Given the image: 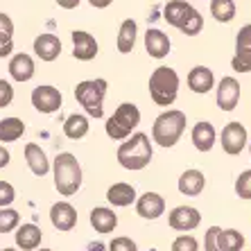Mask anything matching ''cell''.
<instances>
[{
    "mask_svg": "<svg viewBox=\"0 0 251 251\" xmlns=\"http://www.w3.org/2000/svg\"><path fill=\"white\" fill-rule=\"evenodd\" d=\"M52 172H54V188L59 190V195L70 197L82 188V165L70 152H61L57 154L52 163Z\"/></svg>",
    "mask_w": 251,
    "mask_h": 251,
    "instance_id": "6da1fadb",
    "label": "cell"
},
{
    "mask_svg": "<svg viewBox=\"0 0 251 251\" xmlns=\"http://www.w3.org/2000/svg\"><path fill=\"white\" fill-rule=\"evenodd\" d=\"M152 143L147 134H134L118 147V163L125 170H143L152 161Z\"/></svg>",
    "mask_w": 251,
    "mask_h": 251,
    "instance_id": "7a4b0ae2",
    "label": "cell"
},
{
    "mask_svg": "<svg viewBox=\"0 0 251 251\" xmlns=\"http://www.w3.org/2000/svg\"><path fill=\"white\" fill-rule=\"evenodd\" d=\"M163 18L176 29H181L186 36H195L204 27V18L186 0H170L163 9Z\"/></svg>",
    "mask_w": 251,
    "mask_h": 251,
    "instance_id": "3957f363",
    "label": "cell"
},
{
    "mask_svg": "<svg viewBox=\"0 0 251 251\" xmlns=\"http://www.w3.org/2000/svg\"><path fill=\"white\" fill-rule=\"evenodd\" d=\"M183 129H186V113L179 109H168L154 120L152 138L161 147H172L179 143Z\"/></svg>",
    "mask_w": 251,
    "mask_h": 251,
    "instance_id": "277c9868",
    "label": "cell"
},
{
    "mask_svg": "<svg viewBox=\"0 0 251 251\" xmlns=\"http://www.w3.org/2000/svg\"><path fill=\"white\" fill-rule=\"evenodd\" d=\"M179 93V75L168 66H158L150 75V95L158 106H172Z\"/></svg>",
    "mask_w": 251,
    "mask_h": 251,
    "instance_id": "5b68a950",
    "label": "cell"
},
{
    "mask_svg": "<svg viewBox=\"0 0 251 251\" xmlns=\"http://www.w3.org/2000/svg\"><path fill=\"white\" fill-rule=\"evenodd\" d=\"M106 79H86L75 86V98L84 106V111L91 118L100 120L104 116V95H106Z\"/></svg>",
    "mask_w": 251,
    "mask_h": 251,
    "instance_id": "8992f818",
    "label": "cell"
},
{
    "mask_svg": "<svg viewBox=\"0 0 251 251\" xmlns=\"http://www.w3.org/2000/svg\"><path fill=\"white\" fill-rule=\"evenodd\" d=\"M140 125V111L138 106L131 104V102H123L118 106L113 116L106 120L104 129H106V136L113 140H125L131 136L136 127Z\"/></svg>",
    "mask_w": 251,
    "mask_h": 251,
    "instance_id": "52a82bcc",
    "label": "cell"
},
{
    "mask_svg": "<svg viewBox=\"0 0 251 251\" xmlns=\"http://www.w3.org/2000/svg\"><path fill=\"white\" fill-rule=\"evenodd\" d=\"M235 73H251V23L240 27L235 36V54L231 59Z\"/></svg>",
    "mask_w": 251,
    "mask_h": 251,
    "instance_id": "ba28073f",
    "label": "cell"
},
{
    "mask_svg": "<svg viewBox=\"0 0 251 251\" xmlns=\"http://www.w3.org/2000/svg\"><path fill=\"white\" fill-rule=\"evenodd\" d=\"M32 106L41 113H54L61 109V93L54 86H36L32 91Z\"/></svg>",
    "mask_w": 251,
    "mask_h": 251,
    "instance_id": "9c48e42d",
    "label": "cell"
},
{
    "mask_svg": "<svg viewBox=\"0 0 251 251\" xmlns=\"http://www.w3.org/2000/svg\"><path fill=\"white\" fill-rule=\"evenodd\" d=\"M247 145V129L240 123H228L222 129V150L228 156H238Z\"/></svg>",
    "mask_w": 251,
    "mask_h": 251,
    "instance_id": "30bf717a",
    "label": "cell"
},
{
    "mask_svg": "<svg viewBox=\"0 0 251 251\" xmlns=\"http://www.w3.org/2000/svg\"><path fill=\"white\" fill-rule=\"evenodd\" d=\"M201 222V215H199V210L193 208V206H176L168 217V224L170 228H175V231H193V228L199 226Z\"/></svg>",
    "mask_w": 251,
    "mask_h": 251,
    "instance_id": "8fae6325",
    "label": "cell"
},
{
    "mask_svg": "<svg viewBox=\"0 0 251 251\" xmlns=\"http://www.w3.org/2000/svg\"><path fill=\"white\" fill-rule=\"evenodd\" d=\"M50 222H52V226L57 228V231H61V233L73 231L77 224L75 206L68 204V201H57V204L50 208Z\"/></svg>",
    "mask_w": 251,
    "mask_h": 251,
    "instance_id": "7c38bea8",
    "label": "cell"
},
{
    "mask_svg": "<svg viewBox=\"0 0 251 251\" xmlns=\"http://www.w3.org/2000/svg\"><path fill=\"white\" fill-rule=\"evenodd\" d=\"M240 102V84L235 77H222L217 84V106L222 111H233Z\"/></svg>",
    "mask_w": 251,
    "mask_h": 251,
    "instance_id": "4fadbf2b",
    "label": "cell"
},
{
    "mask_svg": "<svg viewBox=\"0 0 251 251\" xmlns=\"http://www.w3.org/2000/svg\"><path fill=\"white\" fill-rule=\"evenodd\" d=\"M73 54L79 61H91L98 54V41L93 39V34H88L84 29H75L73 32Z\"/></svg>",
    "mask_w": 251,
    "mask_h": 251,
    "instance_id": "5bb4252c",
    "label": "cell"
},
{
    "mask_svg": "<svg viewBox=\"0 0 251 251\" xmlns=\"http://www.w3.org/2000/svg\"><path fill=\"white\" fill-rule=\"evenodd\" d=\"M136 210L145 220H158L165 210V199L158 193H145L136 199Z\"/></svg>",
    "mask_w": 251,
    "mask_h": 251,
    "instance_id": "9a60e30c",
    "label": "cell"
},
{
    "mask_svg": "<svg viewBox=\"0 0 251 251\" xmlns=\"http://www.w3.org/2000/svg\"><path fill=\"white\" fill-rule=\"evenodd\" d=\"M213 86H215V75H213V70L206 68V66H195V68L188 73V88H190L193 93H208Z\"/></svg>",
    "mask_w": 251,
    "mask_h": 251,
    "instance_id": "2e32d148",
    "label": "cell"
},
{
    "mask_svg": "<svg viewBox=\"0 0 251 251\" xmlns=\"http://www.w3.org/2000/svg\"><path fill=\"white\" fill-rule=\"evenodd\" d=\"M145 50L150 52V57L163 59L170 54V39L168 34H163L161 29L152 27L145 32Z\"/></svg>",
    "mask_w": 251,
    "mask_h": 251,
    "instance_id": "e0dca14e",
    "label": "cell"
},
{
    "mask_svg": "<svg viewBox=\"0 0 251 251\" xmlns=\"http://www.w3.org/2000/svg\"><path fill=\"white\" fill-rule=\"evenodd\" d=\"M43 231L36 224H18L16 228V245L23 251H36L41 245Z\"/></svg>",
    "mask_w": 251,
    "mask_h": 251,
    "instance_id": "ac0fdd59",
    "label": "cell"
},
{
    "mask_svg": "<svg viewBox=\"0 0 251 251\" xmlns=\"http://www.w3.org/2000/svg\"><path fill=\"white\" fill-rule=\"evenodd\" d=\"M34 52L41 61H54L61 52V41L54 34H39L34 39Z\"/></svg>",
    "mask_w": 251,
    "mask_h": 251,
    "instance_id": "d6986e66",
    "label": "cell"
},
{
    "mask_svg": "<svg viewBox=\"0 0 251 251\" xmlns=\"http://www.w3.org/2000/svg\"><path fill=\"white\" fill-rule=\"evenodd\" d=\"M9 75H12L14 82H29L34 77V61L32 57L25 52L21 54H14L12 61H9Z\"/></svg>",
    "mask_w": 251,
    "mask_h": 251,
    "instance_id": "ffe728a7",
    "label": "cell"
},
{
    "mask_svg": "<svg viewBox=\"0 0 251 251\" xmlns=\"http://www.w3.org/2000/svg\"><path fill=\"white\" fill-rule=\"evenodd\" d=\"M25 161H27L29 170L36 176H46L50 172V161H48L46 152L41 150V145H36V143H27L25 145Z\"/></svg>",
    "mask_w": 251,
    "mask_h": 251,
    "instance_id": "44dd1931",
    "label": "cell"
},
{
    "mask_svg": "<svg viewBox=\"0 0 251 251\" xmlns=\"http://www.w3.org/2000/svg\"><path fill=\"white\" fill-rule=\"evenodd\" d=\"M204 186H206V176L199 170H186L179 176V193L186 195V197H197L204 190Z\"/></svg>",
    "mask_w": 251,
    "mask_h": 251,
    "instance_id": "7402d4cb",
    "label": "cell"
},
{
    "mask_svg": "<svg viewBox=\"0 0 251 251\" xmlns=\"http://www.w3.org/2000/svg\"><path fill=\"white\" fill-rule=\"evenodd\" d=\"M91 226H93L98 233H111L118 226V215L111 208L98 206V208L91 210Z\"/></svg>",
    "mask_w": 251,
    "mask_h": 251,
    "instance_id": "603a6c76",
    "label": "cell"
},
{
    "mask_svg": "<svg viewBox=\"0 0 251 251\" xmlns=\"http://www.w3.org/2000/svg\"><path fill=\"white\" fill-rule=\"evenodd\" d=\"M190 138H193V145L199 152H210L213 145H215V127L210 123H197L193 127Z\"/></svg>",
    "mask_w": 251,
    "mask_h": 251,
    "instance_id": "cb8c5ba5",
    "label": "cell"
},
{
    "mask_svg": "<svg viewBox=\"0 0 251 251\" xmlns=\"http://www.w3.org/2000/svg\"><path fill=\"white\" fill-rule=\"evenodd\" d=\"M106 199L111 201L113 206H120V208H125V206H131L136 201V188L131 186V183H113L109 190H106Z\"/></svg>",
    "mask_w": 251,
    "mask_h": 251,
    "instance_id": "d4e9b609",
    "label": "cell"
},
{
    "mask_svg": "<svg viewBox=\"0 0 251 251\" xmlns=\"http://www.w3.org/2000/svg\"><path fill=\"white\" fill-rule=\"evenodd\" d=\"M136 34H138V25H136V21H131V18L123 21L120 32H118V50H120L123 54H129L131 50H134Z\"/></svg>",
    "mask_w": 251,
    "mask_h": 251,
    "instance_id": "484cf974",
    "label": "cell"
},
{
    "mask_svg": "<svg viewBox=\"0 0 251 251\" xmlns=\"http://www.w3.org/2000/svg\"><path fill=\"white\" fill-rule=\"evenodd\" d=\"M64 134L70 140H79L88 134V118L82 113H73V116L66 118L64 123Z\"/></svg>",
    "mask_w": 251,
    "mask_h": 251,
    "instance_id": "4316f807",
    "label": "cell"
},
{
    "mask_svg": "<svg viewBox=\"0 0 251 251\" xmlns=\"http://www.w3.org/2000/svg\"><path fill=\"white\" fill-rule=\"evenodd\" d=\"M25 125L21 118H5L0 120V143H14V140L23 138Z\"/></svg>",
    "mask_w": 251,
    "mask_h": 251,
    "instance_id": "83f0119b",
    "label": "cell"
},
{
    "mask_svg": "<svg viewBox=\"0 0 251 251\" xmlns=\"http://www.w3.org/2000/svg\"><path fill=\"white\" fill-rule=\"evenodd\" d=\"M245 247V235L235 231V228H226L217 233V249L220 251H240Z\"/></svg>",
    "mask_w": 251,
    "mask_h": 251,
    "instance_id": "f1b7e54d",
    "label": "cell"
},
{
    "mask_svg": "<svg viewBox=\"0 0 251 251\" xmlns=\"http://www.w3.org/2000/svg\"><path fill=\"white\" fill-rule=\"evenodd\" d=\"M210 14L220 23H231L235 18V2L233 0H210Z\"/></svg>",
    "mask_w": 251,
    "mask_h": 251,
    "instance_id": "f546056e",
    "label": "cell"
},
{
    "mask_svg": "<svg viewBox=\"0 0 251 251\" xmlns=\"http://www.w3.org/2000/svg\"><path fill=\"white\" fill-rule=\"evenodd\" d=\"M21 224V215L14 208H0V233H12Z\"/></svg>",
    "mask_w": 251,
    "mask_h": 251,
    "instance_id": "4dcf8cb0",
    "label": "cell"
},
{
    "mask_svg": "<svg viewBox=\"0 0 251 251\" xmlns=\"http://www.w3.org/2000/svg\"><path fill=\"white\" fill-rule=\"evenodd\" d=\"M235 193L240 199H251V170H245L235 179Z\"/></svg>",
    "mask_w": 251,
    "mask_h": 251,
    "instance_id": "1f68e13d",
    "label": "cell"
},
{
    "mask_svg": "<svg viewBox=\"0 0 251 251\" xmlns=\"http://www.w3.org/2000/svg\"><path fill=\"white\" fill-rule=\"evenodd\" d=\"M172 251H199V242L193 235H179L172 242Z\"/></svg>",
    "mask_w": 251,
    "mask_h": 251,
    "instance_id": "d6a6232c",
    "label": "cell"
},
{
    "mask_svg": "<svg viewBox=\"0 0 251 251\" xmlns=\"http://www.w3.org/2000/svg\"><path fill=\"white\" fill-rule=\"evenodd\" d=\"M14 199H16V190H14L12 183L0 181V208H9Z\"/></svg>",
    "mask_w": 251,
    "mask_h": 251,
    "instance_id": "836d02e7",
    "label": "cell"
},
{
    "mask_svg": "<svg viewBox=\"0 0 251 251\" xmlns=\"http://www.w3.org/2000/svg\"><path fill=\"white\" fill-rule=\"evenodd\" d=\"M109 251H138V247H136V242L131 238H125V235H120V238H113L111 240Z\"/></svg>",
    "mask_w": 251,
    "mask_h": 251,
    "instance_id": "e575fe53",
    "label": "cell"
},
{
    "mask_svg": "<svg viewBox=\"0 0 251 251\" xmlns=\"http://www.w3.org/2000/svg\"><path fill=\"white\" fill-rule=\"evenodd\" d=\"M14 100V88L9 82H5V79H0V109H5V106L12 104Z\"/></svg>",
    "mask_w": 251,
    "mask_h": 251,
    "instance_id": "d590c367",
    "label": "cell"
},
{
    "mask_svg": "<svg viewBox=\"0 0 251 251\" xmlns=\"http://www.w3.org/2000/svg\"><path fill=\"white\" fill-rule=\"evenodd\" d=\"M222 228L220 226H210L204 235V251H220L217 249V233H220Z\"/></svg>",
    "mask_w": 251,
    "mask_h": 251,
    "instance_id": "8d00e7d4",
    "label": "cell"
},
{
    "mask_svg": "<svg viewBox=\"0 0 251 251\" xmlns=\"http://www.w3.org/2000/svg\"><path fill=\"white\" fill-rule=\"evenodd\" d=\"M14 52V39L12 34H0V59L9 57Z\"/></svg>",
    "mask_w": 251,
    "mask_h": 251,
    "instance_id": "74e56055",
    "label": "cell"
},
{
    "mask_svg": "<svg viewBox=\"0 0 251 251\" xmlns=\"http://www.w3.org/2000/svg\"><path fill=\"white\" fill-rule=\"evenodd\" d=\"M0 34H14V21L0 12Z\"/></svg>",
    "mask_w": 251,
    "mask_h": 251,
    "instance_id": "f35d334b",
    "label": "cell"
},
{
    "mask_svg": "<svg viewBox=\"0 0 251 251\" xmlns=\"http://www.w3.org/2000/svg\"><path fill=\"white\" fill-rule=\"evenodd\" d=\"M79 2H82V0H57V5L64 7V9H75Z\"/></svg>",
    "mask_w": 251,
    "mask_h": 251,
    "instance_id": "ab89813d",
    "label": "cell"
},
{
    "mask_svg": "<svg viewBox=\"0 0 251 251\" xmlns=\"http://www.w3.org/2000/svg\"><path fill=\"white\" fill-rule=\"evenodd\" d=\"M7 165H9V152L0 145V168H7Z\"/></svg>",
    "mask_w": 251,
    "mask_h": 251,
    "instance_id": "60d3db41",
    "label": "cell"
},
{
    "mask_svg": "<svg viewBox=\"0 0 251 251\" xmlns=\"http://www.w3.org/2000/svg\"><path fill=\"white\" fill-rule=\"evenodd\" d=\"M91 5L95 7V9H104V7H109L113 2V0H88Z\"/></svg>",
    "mask_w": 251,
    "mask_h": 251,
    "instance_id": "b9f144b4",
    "label": "cell"
},
{
    "mask_svg": "<svg viewBox=\"0 0 251 251\" xmlns=\"http://www.w3.org/2000/svg\"><path fill=\"white\" fill-rule=\"evenodd\" d=\"M106 247L102 245V242H91V245H88V249L86 251H104Z\"/></svg>",
    "mask_w": 251,
    "mask_h": 251,
    "instance_id": "7bdbcfd3",
    "label": "cell"
},
{
    "mask_svg": "<svg viewBox=\"0 0 251 251\" xmlns=\"http://www.w3.org/2000/svg\"><path fill=\"white\" fill-rule=\"evenodd\" d=\"M2 251H16V249H9V247H7V249H2Z\"/></svg>",
    "mask_w": 251,
    "mask_h": 251,
    "instance_id": "ee69618b",
    "label": "cell"
},
{
    "mask_svg": "<svg viewBox=\"0 0 251 251\" xmlns=\"http://www.w3.org/2000/svg\"><path fill=\"white\" fill-rule=\"evenodd\" d=\"M41 251H52V249H41Z\"/></svg>",
    "mask_w": 251,
    "mask_h": 251,
    "instance_id": "f6af8a7d",
    "label": "cell"
},
{
    "mask_svg": "<svg viewBox=\"0 0 251 251\" xmlns=\"http://www.w3.org/2000/svg\"><path fill=\"white\" fill-rule=\"evenodd\" d=\"M249 152H251V145H249Z\"/></svg>",
    "mask_w": 251,
    "mask_h": 251,
    "instance_id": "bcb514c9",
    "label": "cell"
}]
</instances>
